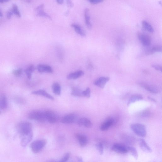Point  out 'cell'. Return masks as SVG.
I'll list each match as a JSON object with an SVG mask.
<instances>
[{
	"label": "cell",
	"mask_w": 162,
	"mask_h": 162,
	"mask_svg": "<svg viewBox=\"0 0 162 162\" xmlns=\"http://www.w3.org/2000/svg\"><path fill=\"white\" fill-rule=\"evenodd\" d=\"M37 68L38 72L40 73H52L53 72L52 68L47 65L39 64L37 66Z\"/></svg>",
	"instance_id": "7c38bea8"
},
{
	"label": "cell",
	"mask_w": 162,
	"mask_h": 162,
	"mask_svg": "<svg viewBox=\"0 0 162 162\" xmlns=\"http://www.w3.org/2000/svg\"><path fill=\"white\" fill-rule=\"evenodd\" d=\"M76 119V116L74 114H70L64 116L61 120L63 124H72Z\"/></svg>",
	"instance_id": "9c48e42d"
},
{
	"label": "cell",
	"mask_w": 162,
	"mask_h": 162,
	"mask_svg": "<svg viewBox=\"0 0 162 162\" xmlns=\"http://www.w3.org/2000/svg\"><path fill=\"white\" fill-rule=\"evenodd\" d=\"M23 73V70L22 68L14 70L13 71V74L15 76L19 77L21 76Z\"/></svg>",
	"instance_id": "e575fe53"
},
{
	"label": "cell",
	"mask_w": 162,
	"mask_h": 162,
	"mask_svg": "<svg viewBox=\"0 0 162 162\" xmlns=\"http://www.w3.org/2000/svg\"><path fill=\"white\" fill-rule=\"evenodd\" d=\"M96 147L100 155H102L103 153V145L100 143L96 145Z\"/></svg>",
	"instance_id": "d6a6232c"
},
{
	"label": "cell",
	"mask_w": 162,
	"mask_h": 162,
	"mask_svg": "<svg viewBox=\"0 0 162 162\" xmlns=\"http://www.w3.org/2000/svg\"><path fill=\"white\" fill-rule=\"evenodd\" d=\"M115 122V120L113 118L108 119L101 125L100 130L103 131L107 130L110 127L114 124Z\"/></svg>",
	"instance_id": "8fae6325"
},
{
	"label": "cell",
	"mask_w": 162,
	"mask_h": 162,
	"mask_svg": "<svg viewBox=\"0 0 162 162\" xmlns=\"http://www.w3.org/2000/svg\"><path fill=\"white\" fill-rule=\"evenodd\" d=\"M0 113H1V112H0Z\"/></svg>",
	"instance_id": "bcb514c9"
},
{
	"label": "cell",
	"mask_w": 162,
	"mask_h": 162,
	"mask_svg": "<svg viewBox=\"0 0 162 162\" xmlns=\"http://www.w3.org/2000/svg\"><path fill=\"white\" fill-rule=\"evenodd\" d=\"M89 1L93 5L98 4L103 2L102 0H89Z\"/></svg>",
	"instance_id": "8d00e7d4"
},
{
	"label": "cell",
	"mask_w": 162,
	"mask_h": 162,
	"mask_svg": "<svg viewBox=\"0 0 162 162\" xmlns=\"http://www.w3.org/2000/svg\"><path fill=\"white\" fill-rule=\"evenodd\" d=\"M139 39L144 46H150L151 43V37L148 35L142 33H139L138 35Z\"/></svg>",
	"instance_id": "52a82bcc"
},
{
	"label": "cell",
	"mask_w": 162,
	"mask_h": 162,
	"mask_svg": "<svg viewBox=\"0 0 162 162\" xmlns=\"http://www.w3.org/2000/svg\"><path fill=\"white\" fill-rule=\"evenodd\" d=\"M44 5L43 4H41L37 6L35 10L37 15L46 17L51 20V17L44 11Z\"/></svg>",
	"instance_id": "30bf717a"
},
{
	"label": "cell",
	"mask_w": 162,
	"mask_h": 162,
	"mask_svg": "<svg viewBox=\"0 0 162 162\" xmlns=\"http://www.w3.org/2000/svg\"><path fill=\"white\" fill-rule=\"evenodd\" d=\"M3 14L2 13V11H0V17H2L3 16Z\"/></svg>",
	"instance_id": "f6af8a7d"
},
{
	"label": "cell",
	"mask_w": 162,
	"mask_h": 162,
	"mask_svg": "<svg viewBox=\"0 0 162 162\" xmlns=\"http://www.w3.org/2000/svg\"><path fill=\"white\" fill-rule=\"evenodd\" d=\"M84 74V72L82 70H79L74 73L69 74L67 78L68 80H75L79 78L82 76Z\"/></svg>",
	"instance_id": "e0dca14e"
},
{
	"label": "cell",
	"mask_w": 162,
	"mask_h": 162,
	"mask_svg": "<svg viewBox=\"0 0 162 162\" xmlns=\"http://www.w3.org/2000/svg\"><path fill=\"white\" fill-rule=\"evenodd\" d=\"M140 85L147 91L151 93L157 94L158 92V89L153 86L148 85L147 84L144 83H141Z\"/></svg>",
	"instance_id": "2e32d148"
},
{
	"label": "cell",
	"mask_w": 162,
	"mask_h": 162,
	"mask_svg": "<svg viewBox=\"0 0 162 162\" xmlns=\"http://www.w3.org/2000/svg\"><path fill=\"white\" fill-rule=\"evenodd\" d=\"M128 151L130 152L134 158L137 159L138 158V154L137 149L135 147L131 146H128Z\"/></svg>",
	"instance_id": "4316f807"
},
{
	"label": "cell",
	"mask_w": 162,
	"mask_h": 162,
	"mask_svg": "<svg viewBox=\"0 0 162 162\" xmlns=\"http://www.w3.org/2000/svg\"><path fill=\"white\" fill-rule=\"evenodd\" d=\"M56 51L58 58H59L60 60L62 61L63 59V53L62 50L61 48L60 47L58 48L57 49Z\"/></svg>",
	"instance_id": "f546056e"
},
{
	"label": "cell",
	"mask_w": 162,
	"mask_h": 162,
	"mask_svg": "<svg viewBox=\"0 0 162 162\" xmlns=\"http://www.w3.org/2000/svg\"><path fill=\"white\" fill-rule=\"evenodd\" d=\"M112 150L116 153L121 154H126L129 152L128 146L119 143L114 144L112 147Z\"/></svg>",
	"instance_id": "5b68a950"
},
{
	"label": "cell",
	"mask_w": 162,
	"mask_h": 162,
	"mask_svg": "<svg viewBox=\"0 0 162 162\" xmlns=\"http://www.w3.org/2000/svg\"><path fill=\"white\" fill-rule=\"evenodd\" d=\"M13 12L12 11H10L8 12L7 14H6V17L8 19H10L12 15Z\"/></svg>",
	"instance_id": "f35d334b"
},
{
	"label": "cell",
	"mask_w": 162,
	"mask_h": 162,
	"mask_svg": "<svg viewBox=\"0 0 162 162\" xmlns=\"http://www.w3.org/2000/svg\"><path fill=\"white\" fill-rule=\"evenodd\" d=\"M35 70V68L33 65H30L25 70V72L29 79L31 78L32 74Z\"/></svg>",
	"instance_id": "d4e9b609"
},
{
	"label": "cell",
	"mask_w": 162,
	"mask_h": 162,
	"mask_svg": "<svg viewBox=\"0 0 162 162\" xmlns=\"http://www.w3.org/2000/svg\"><path fill=\"white\" fill-rule=\"evenodd\" d=\"M29 117L30 119L35 120L41 122L46 121L44 112L40 111H32L30 113Z\"/></svg>",
	"instance_id": "277c9868"
},
{
	"label": "cell",
	"mask_w": 162,
	"mask_h": 162,
	"mask_svg": "<svg viewBox=\"0 0 162 162\" xmlns=\"http://www.w3.org/2000/svg\"><path fill=\"white\" fill-rule=\"evenodd\" d=\"M56 2L58 4H62L64 2L63 0H57Z\"/></svg>",
	"instance_id": "60d3db41"
},
{
	"label": "cell",
	"mask_w": 162,
	"mask_h": 162,
	"mask_svg": "<svg viewBox=\"0 0 162 162\" xmlns=\"http://www.w3.org/2000/svg\"><path fill=\"white\" fill-rule=\"evenodd\" d=\"M82 95L83 97H87V98H89L90 97L91 90L88 87L85 90L82 91Z\"/></svg>",
	"instance_id": "1f68e13d"
},
{
	"label": "cell",
	"mask_w": 162,
	"mask_h": 162,
	"mask_svg": "<svg viewBox=\"0 0 162 162\" xmlns=\"http://www.w3.org/2000/svg\"><path fill=\"white\" fill-rule=\"evenodd\" d=\"M66 2L68 7L70 8H72L73 7L74 4L72 1L70 0H68L66 1Z\"/></svg>",
	"instance_id": "74e56055"
},
{
	"label": "cell",
	"mask_w": 162,
	"mask_h": 162,
	"mask_svg": "<svg viewBox=\"0 0 162 162\" xmlns=\"http://www.w3.org/2000/svg\"><path fill=\"white\" fill-rule=\"evenodd\" d=\"M8 2V0H0V2L1 3H4Z\"/></svg>",
	"instance_id": "ee69618b"
},
{
	"label": "cell",
	"mask_w": 162,
	"mask_h": 162,
	"mask_svg": "<svg viewBox=\"0 0 162 162\" xmlns=\"http://www.w3.org/2000/svg\"><path fill=\"white\" fill-rule=\"evenodd\" d=\"M44 113L46 120L50 124H54L56 122L57 116L54 112L51 111H46L44 112Z\"/></svg>",
	"instance_id": "8992f818"
},
{
	"label": "cell",
	"mask_w": 162,
	"mask_h": 162,
	"mask_svg": "<svg viewBox=\"0 0 162 162\" xmlns=\"http://www.w3.org/2000/svg\"><path fill=\"white\" fill-rule=\"evenodd\" d=\"M148 99H149V100H151V101H152L153 102H157L156 100H154L153 98H151V97H148Z\"/></svg>",
	"instance_id": "7bdbcfd3"
},
{
	"label": "cell",
	"mask_w": 162,
	"mask_h": 162,
	"mask_svg": "<svg viewBox=\"0 0 162 162\" xmlns=\"http://www.w3.org/2000/svg\"><path fill=\"white\" fill-rule=\"evenodd\" d=\"M33 137V133L21 138V145L23 147H26L31 141Z\"/></svg>",
	"instance_id": "ac0fdd59"
},
{
	"label": "cell",
	"mask_w": 162,
	"mask_h": 162,
	"mask_svg": "<svg viewBox=\"0 0 162 162\" xmlns=\"http://www.w3.org/2000/svg\"><path fill=\"white\" fill-rule=\"evenodd\" d=\"M32 94L34 95L42 96L51 100H54V97L52 96L43 90H40L32 92Z\"/></svg>",
	"instance_id": "9a60e30c"
},
{
	"label": "cell",
	"mask_w": 162,
	"mask_h": 162,
	"mask_svg": "<svg viewBox=\"0 0 162 162\" xmlns=\"http://www.w3.org/2000/svg\"><path fill=\"white\" fill-rule=\"evenodd\" d=\"M132 130L137 135L141 137H145L147 134L146 128L144 125L135 124L131 125Z\"/></svg>",
	"instance_id": "6da1fadb"
},
{
	"label": "cell",
	"mask_w": 162,
	"mask_h": 162,
	"mask_svg": "<svg viewBox=\"0 0 162 162\" xmlns=\"http://www.w3.org/2000/svg\"><path fill=\"white\" fill-rule=\"evenodd\" d=\"M110 79L109 77H101L96 80L94 82V84L95 86L101 88H103Z\"/></svg>",
	"instance_id": "ba28073f"
},
{
	"label": "cell",
	"mask_w": 162,
	"mask_h": 162,
	"mask_svg": "<svg viewBox=\"0 0 162 162\" xmlns=\"http://www.w3.org/2000/svg\"><path fill=\"white\" fill-rule=\"evenodd\" d=\"M84 16H85L86 23L87 27L89 29H91L92 25L91 22L89 11L88 9L86 8L84 11Z\"/></svg>",
	"instance_id": "ffe728a7"
},
{
	"label": "cell",
	"mask_w": 162,
	"mask_h": 162,
	"mask_svg": "<svg viewBox=\"0 0 162 162\" xmlns=\"http://www.w3.org/2000/svg\"><path fill=\"white\" fill-rule=\"evenodd\" d=\"M143 99V97L141 95L139 94H136L132 96L130 99H129L128 103V105H129L132 103H134L136 101L141 100Z\"/></svg>",
	"instance_id": "cb8c5ba5"
},
{
	"label": "cell",
	"mask_w": 162,
	"mask_h": 162,
	"mask_svg": "<svg viewBox=\"0 0 162 162\" xmlns=\"http://www.w3.org/2000/svg\"><path fill=\"white\" fill-rule=\"evenodd\" d=\"M162 48L161 47L158 46L153 47L150 51V53H153L157 52H161Z\"/></svg>",
	"instance_id": "4dcf8cb0"
},
{
	"label": "cell",
	"mask_w": 162,
	"mask_h": 162,
	"mask_svg": "<svg viewBox=\"0 0 162 162\" xmlns=\"http://www.w3.org/2000/svg\"><path fill=\"white\" fill-rule=\"evenodd\" d=\"M77 124L80 126H84L87 128H91L93 124L91 121L86 118L80 119L77 122Z\"/></svg>",
	"instance_id": "5bb4252c"
},
{
	"label": "cell",
	"mask_w": 162,
	"mask_h": 162,
	"mask_svg": "<svg viewBox=\"0 0 162 162\" xmlns=\"http://www.w3.org/2000/svg\"><path fill=\"white\" fill-rule=\"evenodd\" d=\"M52 89L54 94L56 95H60L61 92V88L60 84L58 83H54L52 85Z\"/></svg>",
	"instance_id": "7402d4cb"
},
{
	"label": "cell",
	"mask_w": 162,
	"mask_h": 162,
	"mask_svg": "<svg viewBox=\"0 0 162 162\" xmlns=\"http://www.w3.org/2000/svg\"><path fill=\"white\" fill-rule=\"evenodd\" d=\"M46 162H59V161L56 160H49Z\"/></svg>",
	"instance_id": "b9f144b4"
},
{
	"label": "cell",
	"mask_w": 162,
	"mask_h": 162,
	"mask_svg": "<svg viewBox=\"0 0 162 162\" xmlns=\"http://www.w3.org/2000/svg\"><path fill=\"white\" fill-rule=\"evenodd\" d=\"M19 132L21 138L30 135L32 133L31 124L29 122L22 123L19 126Z\"/></svg>",
	"instance_id": "3957f363"
},
{
	"label": "cell",
	"mask_w": 162,
	"mask_h": 162,
	"mask_svg": "<svg viewBox=\"0 0 162 162\" xmlns=\"http://www.w3.org/2000/svg\"><path fill=\"white\" fill-rule=\"evenodd\" d=\"M70 157V153H67L65 154L63 157L59 161V162H67L69 159Z\"/></svg>",
	"instance_id": "836d02e7"
},
{
	"label": "cell",
	"mask_w": 162,
	"mask_h": 162,
	"mask_svg": "<svg viewBox=\"0 0 162 162\" xmlns=\"http://www.w3.org/2000/svg\"><path fill=\"white\" fill-rule=\"evenodd\" d=\"M142 24L143 28L148 31L151 32L154 31V30L151 25L147 21H142Z\"/></svg>",
	"instance_id": "484cf974"
},
{
	"label": "cell",
	"mask_w": 162,
	"mask_h": 162,
	"mask_svg": "<svg viewBox=\"0 0 162 162\" xmlns=\"http://www.w3.org/2000/svg\"><path fill=\"white\" fill-rule=\"evenodd\" d=\"M77 160L79 162H84L82 158L80 157H77Z\"/></svg>",
	"instance_id": "ab89813d"
},
{
	"label": "cell",
	"mask_w": 162,
	"mask_h": 162,
	"mask_svg": "<svg viewBox=\"0 0 162 162\" xmlns=\"http://www.w3.org/2000/svg\"><path fill=\"white\" fill-rule=\"evenodd\" d=\"M152 67L154 68L155 69L162 72V67L161 66L158 65L154 64L152 65Z\"/></svg>",
	"instance_id": "d590c367"
},
{
	"label": "cell",
	"mask_w": 162,
	"mask_h": 162,
	"mask_svg": "<svg viewBox=\"0 0 162 162\" xmlns=\"http://www.w3.org/2000/svg\"><path fill=\"white\" fill-rule=\"evenodd\" d=\"M71 95L78 97H83L82 95V91H81L80 89L75 88L72 90Z\"/></svg>",
	"instance_id": "f1b7e54d"
},
{
	"label": "cell",
	"mask_w": 162,
	"mask_h": 162,
	"mask_svg": "<svg viewBox=\"0 0 162 162\" xmlns=\"http://www.w3.org/2000/svg\"><path fill=\"white\" fill-rule=\"evenodd\" d=\"M76 137L78 140L81 147H84L86 146L87 143V139L86 136L80 134H77L76 135Z\"/></svg>",
	"instance_id": "d6986e66"
},
{
	"label": "cell",
	"mask_w": 162,
	"mask_h": 162,
	"mask_svg": "<svg viewBox=\"0 0 162 162\" xmlns=\"http://www.w3.org/2000/svg\"><path fill=\"white\" fill-rule=\"evenodd\" d=\"M46 144L47 141L46 140H36L32 142L30 147L32 152L34 153H37L40 151Z\"/></svg>",
	"instance_id": "7a4b0ae2"
},
{
	"label": "cell",
	"mask_w": 162,
	"mask_h": 162,
	"mask_svg": "<svg viewBox=\"0 0 162 162\" xmlns=\"http://www.w3.org/2000/svg\"><path fill=\"white\" fill-rule=\"evenodd\" d=\"M139 142L141 150L147 153L152 152V149L148 146L146 141L143 139H139Z\"/></svg>",
	"instance_id": "4fadbf2b"
},
{
	"label": "cell",
	"mask_w": 162,
	"mask_h": 162,
	"mask_svg": "<svg viewBox=\"0 0 162 162\" xmlns=\"http://www.w3.org/2000/svg\"><path fill=\"white\" fill-rule=\"evenodd\" d=\"M11 11L13 13L15 14L17 17H21V12L19 11L17 6L16 4H14L12 5Z\"/></svg>",
	"instance_id": "83f0119b"
},
{
	"label": "cell",
	"mask_w": 162,
	"mask_h": 162,
	"mask_svg": "<svg viewBox=\"0 0 162 162\" xmlns=\"http://www.w3.org/2000/svg\"><path fill=\"white\" fill-rule=\"evenodd\" d=\"M71 26L74 28L77 33L83 37L86 36V32L80 25L75 24H73L71 25Z\"/></svg>",
	"instance_id": "44dd1931"
},
{
	"label": "cell",
	"mask_w": 162,
	"mask_h": 162,
	"mask_svg": "<svg viewBox=\"0 0 162 162\" xmlns=\"http://www.w3.org/2000/svg\"><path fill=\"white\" fill-rule=\"evenodd\" d=\"M8 106L7 99L5 96L3 95L0 98V108L5 109Z\"/></svg>",
	"instance_id": "603a6c76"
}]
</instances>
